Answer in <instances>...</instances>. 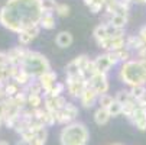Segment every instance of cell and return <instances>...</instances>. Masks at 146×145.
I'll return each mask as SVG.
<instances>
[{
	"mask_svg": "<svg viewBox=\"0 0 146 145\" xmlns=\"http://www.w3.org/2000/svg\"><path fill=\"white\" fill-rule=\"evenodd\" d=\"M129 92H130L132 97H133L136 102H139V100L145 96V93H146V86H136V87L129 89Z\"/></svg>",
	"mask_w": 146,
	"mask_h": 145,
	"instance_id": "f1b7e54d",
	"label": "cell"
},
{
	"mask_svg": "<svg viewBox=\"0 0 146 145\" xmlns=\"http://www.w3.org/2000/svg\"><path fill=\"white\" fill-rule=\"evenodd\" d=\"M110 145H121V144H110Z\"/></svg>",
	"mask_w": 146,
	"mask_h": 145,
	"instance_id": "7bdbcfd3",
	"label": "cell"
},
{
	"mask_svg": "<svg viewBox=\"0 0 146 145\" xmlns=\"http://www.w3.org/2000/svg\"><path fill=\"white\" fill-rule=\"evenodd\" d=\"M140 61H142V64H143V67L146 68V59H140Z\"/></svg>",
	"mask_w": 146,
	"mask_h": 145,
	"instance_id": "b9f144b4",
	"label": "cell"
},
{
	"mask_svg": "<svg viewBox=\"0 0 146 145\" xmlns=\"http://www.w3.org/2000/svg\"><path fill=\"white\" fill-rule=\"evenodd\" d=\"M88 86L91 89H94L98 96L100 94H104L109 92V80H107V74H103V73H97L94 74L90 80H88Z\"/></svg>",
	"mask_w": 146,
	"mask_h": 145,
	"instance_id": "52a82bcc",
	"label": "cell"
},
{
	"mask_svg": "<svg viewBox=\"0 0 146 145\" xmlns=\"http://www.w3.org/2000/svg\"><path fill=\"white\" fill-rule=\"evenodd\" d=\"M126 23H127V16H124V15H119V13L111 15L110 25H113V26H116V28H119V29H124Z\"/></svg>",
	"mask_w": 146,
	"mask_h": 145,
	"instance_id": "cb8c5ba5",
	"label": "cell"
},
{
	"mask_svg": "<svg viewBox=\"0 0 146 145\" xmlns=\"http://www.w3.org/2000/svg\"><path fill=\"white\" fill-rule=\"evenodd\" d=\"M114 102V97L109 93H104V94H100L98 96V108H103V109H109V106Z\"/></svg>",
	"mask_w": 146,
	"mask_h": 145,
	"instance_id": "83f0119b",
	"label": "cell"
},
{
	"mask_svg": "<svg viewBox=\"0 0 146 145\" xmlns=\"http://www.w3.org/2000/svg\"><path fill=\"white\" fill-rule=\"evenodd\" d=\"M132 99H133V97H132L130 92H129V90H126V89L119 90V92L116 93V96H114V100H116V102H119L121 106H123V105H126V103H127V102H130Z\"/></svg>",
	"mask_w": 146,
	"mask_h": 145,
	"instance_id": "d4e9b609",
	"label": "cell"
},
{
	"mask_svg": "<svg viewBox=\"0 0 146 145\" xmlns=\"http://www.w3.org/2000/svg\"><path fill=\"white\" fill-rule=\"evenodd\" d=\"M136 55H137V59H146V47H143L142 49H139L136 52Z\"/></svg>",
	"mask_w": 146,
	"mask_h": 145,
	"instance_id": "74e56055",
	"label": "cell"
},
{
	"mask_svg": "<svg viewBox=\"0 0 146 145\" xmlns=\"http://www.w3.org/2000/svg\"><path fill=\"white\" fill-rule=\"evenodd\" d=\"M143 47H146V45L143 44V41H142V38L139 35H129V36H126V48L130 52H137Z\"/></svg>",
	"mask_w": 146,
	"mask_h": 145,
	"instance_id": "2e32d148",
	"label": "cell"
},
{
	"mask_svg": "<svg viewBox=\"0 0 146 145\" xmlns=\"http://www.w3.org/2000/svg\"><path fill=\"white\" fill-rule=\"evenodd\" d=\"M119 80L123 84L132 87L146 86V68L140 59H130L123 63L119 70Z\"/></svg>",
	"mask_w": 146,
	"mask_h": 145,
	"instance_id": "7a4b0ae2",
	"label": "cell"
},
{
	"mask_svg": "<svg viewBox=\"0 0 146 145\" xmlns=\"http://www.w3.org/2000/svg\"><path fill=\"white\" fill-rule=\"evenodd\" d=\"M65 86H67V93L72 99H80L82 92L86 90L88 86V80L84 76H77V77H67L65 80Z\"/></svg>",
	"mask_w": 146,
	"mask_h": 145,
	"instance_id": "5b68a950",
	"label": "cell"
},
{
	"mask_svg": "<svg viewBox=\"0 0 146 145\" xmlns=\"http://www.w3.org/2000/svg\"><path fill=\"white\" fill-rule=\"evenodd\" d=\"M39 26H40V29H46V31L54 29L56 26V20H55L54 13H44L42 17H40Z\"/></svg>",
	"mask_w": 146,
	"mask_h": 145,
	"instance_id": "ac0fdd59",
	"label": "cell"
},
{
	"mask_svg": "<svg viewBox=\"0 0 146 145\" xmlns=\"http://www.w3.org/2000/svg\"><path fill=\"white\" fill-rule=\"evenodd\" d=\"M65 89H67L65 83H61V81H58L56 84L54 86L52 92H51L49 94H46V96H54V97H59V96H62V93H65Z\"/></svg>",
	"mask_w": 146,
	"mask_h": 145,
	"instance_id": "4dcf8cb0",
	"label": "cell"
},
{
	"mask_svg": "<svg viewBox=\"0 0 146 145\" xmlns=\"http://www.w3.org/2000/svg\"><path fill=\"white\" fill-rule=\"evenodd\" d=\"M46 139H48V131H46V126H42L36 131L35 138L29 142H31V145H45Z\"/></svg>",
	"mask_w": 146,
	"mask_h": 145,
	"instance_id": "44dd1931",
	"label": "cell"
},
{
	"mask_svg": "<svg viewBox=\"0 0 146 145\" xmlns=\"http://www.w3.org/2000/svg\"><path fill=\"white\" fill-rule=\"evenodd\" d=\"M98 48L104 49L106 52L111 51H120L123 48H126V36H116V38H107L97 44Z\"/></svg>",
	"mask_w": 146,
	"mask_h": 145,
	"instance_id": "8992f818",
	"label": "cell"
},
{
	"mask_svg": "<svg viewBox=\"0 0 146 145\" xmlns=\"http://www.w3.org/2000/svg\"><path fill=\"white\" fill-rule=\"evenodd\" d=\"M82 2H84V5H86L87 7H91V6L96 3V0H82Z\"/></svg>",
	"mask_w": 146,
	"mask_h": 145,
	"instance_id": "f35d334b",
	"label": "cell"
},
{
	"mask_svg": "<svg viewBox=\"0 0 146 145\" xmlns=\"http://www.w3.org/2000/svg\"><path fill=\"white\" fill-rule=\"evenodd\" d=\"M0 145H10L7 141H0Z\"/></svg>",
	"mask_w": 146,
	"mask_h": 145,
	"instance_id": "ab89813d",
	"label": "cell"
},
{
	"mask_svg": "<svg viewBox=\"0 0 146 145\" xmlns=\"http://www.w3.org/2000/svg\"><path fill=\"white\" fill-rule=\"evenodd\" d=\"M130 123H132V125H133L137 131L145 132V131H146V109L137 106V109H136V112H135L133 119H132Z\"/></svg>",
	"mask_w": 146,
	"mask_h": 145,
	"instance_id": "4fadbf2b",
	"label": "cell"
},
{
	"mask_svg": "<svg viewBox=\"0 0 146 145\" xmlns=\"http://www.w3.org/2000/svg\"><path fill=\"white\" fill-rule=\"evenodd\" d=\"M93 38L96 39L97 44L101 42V41H104V39H107L109 35H107V28H106V25H103V23L97 25V26L94 28V31H93Z\"/></svg>",
	"mask_w": 146,
	"mask_h": 145,
	"instance_id": "7402d4cb",
	"label": "cell"
},
{
	"mask_svg": "<svg viewBox=\"0 0 146 145\" xmlns=\"http://www.w3.org/2000/svg\"><path fill=\"white\" fill-rule=\"evenodd\" d=\"M44 103V97L42 94H28V102L26 105L29 106V109H39Z\"/></svg>",
	"mask_w": 146,
	"mask_h": 145,
	"instance_id": "603a6c76",
	"label": "cell"
},
{
	"mask_svg": "<svg viewBox=\"0 0 146 145\" xmlns=\"http://www.w3.org/2000/svg\"><path fill=\"white\" fill-rule=\"evenodd\" d=\"M74 61H75V64L80 67V70H81V73H82V70H84V68L87 67V64L90 63V58H88L86 54H81V55H77V57L74 58Z\"/></svg>",
	"mask_w": 146,
	"mask_h": 145,
	"instance_id": "d6a6232c",
	"label": "cell"
},
{
	"mask_svg": "<svg viewBox=\"0 0 146 145\" xmlns=\"http://www.w3.org/2000/svg\"><path fill=\"white\" fill-rule=\"evenodd\" d=\"M3 90H5L6 97H15L17 93L22 92V87H20L15 80H10V81H7V83L3 84Z\"/></svg>",
	"mask_w": 146,
	"mask_h": 145,
	"instance_id": "d6986e66",
	"label": "cell"
},
{
	"mask_svg": "<svg viewBox=\"0 0 146 145\" xmlns=\"http://www.w3.org/2000/svg\"><path fill=\"white\" fill-rule=\"evenodd\" d=\"M42 15L40 0H6L0 9V25L19 33L23 29L38 26Z\"/></svg>",
	"mask_w": 146,
	"mask_h": 145,
	"instance_id": "6da1fadb",
	"label": "cell"
},
{
	"mask_svg": "<svg viewBox=\"0 0 146 145\" xmlns=\"http://www.w3.org/2000/svg\"><path fill=\"white\" fill-rule=\"evenodd\" d=\"M88 9H90V12H91L93 15H97V13H100V12L104 9V3L100 2V0H96V3H94L91 7H88Z\"/></svg>",
	"mask_w": 146,
	"mask_h": 145,
	"instance_id": "e575fe53",
	"label": "cell"
},
{
	"mask_svg": "<svg viewBox=\"0 0 146 145\" xmlns=\"http://www.w3.org/2000/svg\"><path fill=\"white\" fill-rule=\"evenodd\" d=\"M90 131L86 123L75 120L59 131V145H88Z\"/></svg>",
	"mask_w": 146,
	"mask_h": 145,
	"instance_id": "3957f363",
	"label": "cell"
},
{
	"mask_svg": "<svg viewBox=\"0 0 146 145\" xmlns=\"http://www.w3.org/2000/svg\"><path fill=\"white\" fill-rule=\"evenodd\" d=\"M110 113L107 112V109H103V108H98L96 112H94V122H96V125L98 126H104V125H107L109 120H110Z\"/></svg>",
	"mask_w": 146,
	"mask_h": 145,
	"instance_id": "e0dca14e",
	"label": "cell"
},
{
	"mask_svg": "<svg viewBox=\"0 0 146 145\" xmlns=\"http://www.w3.org/2000/svg\"><path fill=\"white\" fill-rule=\"evenodd\" d=\"M9 65V59H7V52L0 51V67Z\"/></svg>",
	"mask_w": 146,
	"mask_h": 145,
	"instance_id": "d590c367",
	"label": "cell"
},
{
	"mask_svg": "<svg viewBox=\"0 0 146 145\" xmlns=\"http://www.w3.org/2000/svg\"><path fill=\"white\" fill-rule=\"evenodd\" d=\"M3 123H5V119H3V116H0V126H2Z\"/></svg>",
	"mask_w": 146,
	"mask_h": 145,
	"instance_id": "60d3db41",
	"label": "cell"
},
{
	"mask_svg": "<svg viewBox=\"0 0 146 145\" xmlns=\"http://www.w3.org/2000/svg\"><path fill=\"white\" fill-rule=\"evenodd\" d=\"M72 42H74V36L70 31H61L55 36V45L58 48H62V49L70 48L72 45Z\"/></svg>",
	"mask_w": 146,
	"mask_h": 145,
	"instance_id": "5bb4252c",
	"label": "cell"
},
{
	"mask_svg": "<svg viewBox=\"0 0 146 145\" xmlns=\"http://www.w3.org/2000/svg\"><path fill=\"white\" fill-rule=\"evenodd\" d=\"M55 15L59 16V17L68 16V15H70V6H68L67 3H59L58 7H56V10H55Z\"/></svg>",
	"mask_w": 146,
	"mask_h": 145,
	"instance_id": "836d02e7",
	"label": "cell"
},
{
	"mask_svg": "<svg viewBox=\"0 0 146 145\" xmlns=\"http://www.w3.org/2000/svg\"><path fill=\"white\" fill-rule=\"evenodd\" d=\"M140 38H142V41H143V44L146 45V25H143L140 29H139V33H137Z\"/></svg>",
	"mask_w": 146,
	"mask_h": 145,
	"instance_id": "8d00e7d4",
	"label": "cell"
},
{
	"mask_svg": "<svg viewBox=\"0 0 146 145\" xmlns=\"http://www.w3.org/2000/svg\"><path fill=\"white\" fill-rule=\"evenodd\" d=\"M39 32H40V26L39 25L28 28V29H23L22 32H19L17 33V42H19V45H23V47L29 45L32 41L39 35Z\"/></svg>",
	"mask_w": 146,
	"mask_h": 145,
	"instance_id": "8fae6325",
	"label": "cell"
},
{
	"mask_svg": "<svg viewBox=\"0 0 146 145\" xmlns=\"http://www.w3.org/2000/svg\"><path fill=\"white\" fill-rule=\"evenodd\" d=\"M20 68L23 71H26L33 80H38L46 71H51V63L44 54L29 49L25 59L22 61V64H20Z\"/></svg>",
	"mask_w": 146,
	"mask_h": 145,
	"instance_id": "277c9868",
	"label": "cell"
},
{
	"mask_svg": "<svg viewBox=\"0 0 146 145\" xmlns=\"http://www.w3.org/2000/svg\"><path fill=\"white\" fill-rule=\"evenodd\" d=\"M56 78H58V74L54 70L46 71L45 74H42V76L38 78V81L40 83V86H42V89H44V96H46V94H49L52 92L54 86L58 83Z\"/></svg>",
	"mask_w": 146,
	"mask_h": 145,
	"instance_id": "30bf717a",
	"label": "cell"
},
{
	"mask_svg": "<svg viewBox=\"0 0 146 145\" xmlns=\"http://www.w3.org/2000/svg\"><path fill=\"white\" fill-rule=\"evenodd\" d=\"M16 83H17V84L20 86V87H22V89H25L26 86H29L31 84V83L33 81V78L26 73V71H23L22 68H20L19 71H17V74L15 76V78H13Z\"/></svg>",
	"mask_w": 146,
	"mask_h": 145,
	"instance_id": "ffe728a7",
	"label": "cell"
},
{
	"mask_svg": "<svg viewBox=\"0 0 146 145\" xmlns=\"http://www.w3.org/2000/svg\"><path fill=\"white\" fill-rule=\"evenodd\" d=\"M65 76L67 77H77V76H82L80 67L75 64V61H70V63L65 65Z\"/></svg>",
	"mask_w": 146,
	"mask_h": 145,
	"instance_id": "4316f807",
	"label": "cell"
},
{
	"mask_svg": "<svg viewBox=\"0 0 146 145\" xmlns=\"http://www.w3.org/2000/svg\"><path fill=\"white\" fill-rule=\"evenodd\" d=\"M116 54H117V58H119V61L123 64V63H127V61H130L132 59V52L127 49V48H123V49H120V51H114Z\"/></svg>",
	"mask_w": 146,
	"mask_h": 145,
	"instance_id": "1f68e13d",
	"label": "cell"
},
{
	"mask_svg": "<svg viewBox=\"0 0 146 145\" xmlns=\"http://www.w3.org/2000/svg\"><path fill=\"white\" fill-rule=\"evenodd\" d=\"M97 102H98V93H97L94 89H91L90 86H87L86 90L82 92L81 97H80L81 106L86 108V109H91Z\"/></svg>",
	"mask_w": 146,
	"mask_h": 145,
	"instance_id": "7c38bea8",
	"label": "cell"
},
{
	"mask_svg": "<svg viewBox=\"0 0 146 145\" xmlns=\"http://www.w3.org/2000/svg\"><path fill=\"white\" fill-rule=\"evenodd\" d=\"M28 48L23 45H19V47H13L7 51V59H9V65H19L22 64V61L25 59L26 54H28Z\"/></svg>",
	"mask_w": 146,
	"mask_h": 145,
	"instance_id": "9c48e42d",
	"label": "cell"
},
{
	"mask_svg": "<svg viewBox=\"0 0 146 145\" xmlns=\"http://www.w3.org/2000/svg\"><path fill=\"white\" fill-rule=\"evenodd\" d=\"M94 64H96V70H97V73H103V74H107L109 70L113 67L111 63H110V58H109L107 52L97 55V57L94 58Z\"/></svg>",
	"mask_w": 146,
	"mask_h": 145,
	"instance_id": "9a60e30c",
	"label": "cell"
},
{
	"mask_svg": "<svg viewBox=\"0 0 146 145\" xmlns=\"http://www.w3.org/2000/svg\"><path fill=\"white\" fill-rule=\"evenodd\" d=\"M58 5L59 3L56 0H40V7L44 13H55Z\"/></svg>",
	"mask_w": 146,
	"mask_h": 145,
	"instance_id": "484cf974",
	"label": "cell"
},
{
	"mask_svg": "<svg viewBox=\"0 0 146 145\" xmlns=\"http://www.w3.org/2000/svg\"><path fill=\"white\" fill-rule=\"evenodd\" d=\"M107 112L110 113V116L111 118H117V116H120L121 115V112H123V106L120 105L119 102H113L111 105L109 106V109H107Z\"/></svg>",
	"mask_w": 146,
	"mask_h": 145,
	"instance_id": "f546056e",
	"label": "cell"
},
{
	"mask_svg": "<svg viewBox=\"0 0 146 145\" xmlns=\"http://www.w3.org/2000/svg\"><path fill=\"white\" fill-rule=\"evenodd\" d=\"M67 99L64 96H59V97H54V96H44V109L46 112L55 113L61 109H64L67 105Z\"/></svg>",
	"mask_w": 146,
	"mask_h": 145,
	"instance_id": "ba28073f",
	"label": "cell"
}]
</instances>
